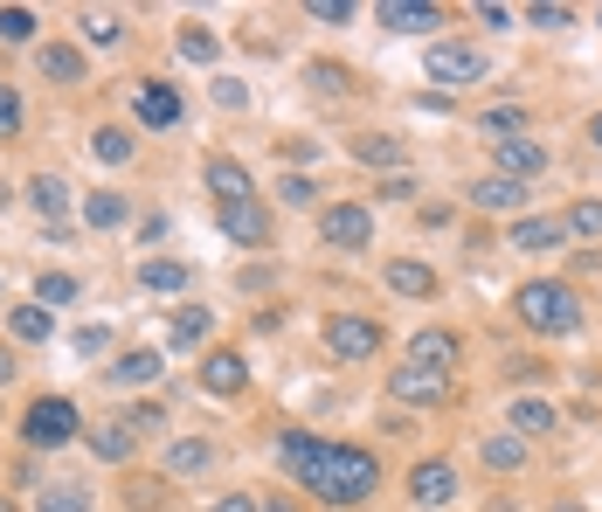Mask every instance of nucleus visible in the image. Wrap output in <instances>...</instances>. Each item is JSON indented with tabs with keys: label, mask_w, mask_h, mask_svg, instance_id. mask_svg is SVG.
<instances>
[{
	"label": "nucleus",
	"mask_w": 602,
	"mask_h": 512,
	"mask_svg": "<svg viewBox=\"0 0 602 512\" xmlns=\"http://www.w3.org/2000/svg\"><path fill=\"white\" fill-rule=\"evenodd\" d=\"M277 464H285L305 491H318L326 505H361V499H374V485H381V464H374L367 450L318 444V436H305V429L277 436Z\"/></svg>",
	"instance_id": "obj_1"
},
{
	"label": "nucleus",
	"mask_w": 602,
	"mask_h": 512,
	"mask_svg": "<svg viewBox=\"0 0 602 512\" xmlns=\"http://www.w3.org/2000/svg\"><path fill=\"white\" fill-rule=\"evenodd\" d=\"M513 305H519L526 326H534V333H548V339H561V333H575V326H581V298L568 291V284H554V277L519 284V291H513Z\"/></svg>",
	"instance_id": "obj_2"
},
{
	"label": "nucleus",
	"mask_w": 602,
	"mask_h": 512,
	"mask_svg": "<svg viewBox=\"0 0 602 512\" xmlns=\"http://www.w3.org/2000/svg\"><path fill=\"white\" fill-rule=\"evenodd\" d=\"M77 429L84 423H77V402H70V395H42V402L28 409V423H22V436H28L35 450H63Z\"/></svg>",
	"instance_id": "obj_3"
},
{
	"label": "nucleus",
	"mask_w": 602,
	"mask_h": 512,
	"mask_svg": "<svg viewBox=\"0 0 602 512\" xmlns=\"http://www.w3.org/2000/svg\"><path fill=\"white\" fill-rule=\"evenodd\" d=\"M326 347L340 360H374L381 353V326H374V319H353V312H333L326 319Z\"/></svg>",
	"instance_id": "obj_4"
},
{
	"label": "nucleus",
	"mask_w": 602,
	"mask_h": 512,
	"mask_svg": "<svg viewBox=\"0 0 602 512\" xmlns=\"http://www.w3.org/2000/svg\"><path fill=\"white\" fill-rule=\"evenodd\" d=\"M443 388H450V374L443 367H423V360H402V367L388 374L394 402H443Z\"/></svg>",
	"instance_id": "obj_5"
},
{
	"label": "nucleus",
	"mask_w": 602,
	"mask_h": 512,
	"mask_svg": "<svg viewBox=\"0 0 602 512\" xmlns=\"http://www.w3.org/2000/svg\"><path fill=\"white\" fill-rule=\"evenodd\" d=\"M215 222H222V236H229V242H242V250L271 242V215H263V201H229V208H215Z\"/></svg>",
	"instance_id": "obj_6"
},
{
	"label": "nucleus",
	"mask_w": 602,
	"mask_h": 512,
	"mask_svg": "<svg viewBox=\"0 0 602 512\" xmlns=\"http://www.w3.org/2000/svg\"><path fill=\"white\" fill-rule=\"evenodd\" d=\"M318 236H326L333 250H367V242H374V215H367V208H326Z\"/></svg>",
	"instance_id": "obj_7"
},
{
	"label": "nucleus",
	"mask_w": 602,
	"mask_h": 512,
	"mask_svg": "<svg viewBox=\"0 0 602 512\" xmlns=\"http://www.w3.org/2000/svg\"><path fill=\"white\" fill-rule=\"evenodd\" d=\"M429 77H437V84H478L485 77V55L464 49V42H437V49H429Z\"/></svg>",
	"instance_id": "obj_8"
},
{
	"label": "nucleus",
	"mask_w": 602,
	"mask_h": 512,
	"mask_svg": "<svg viewBox=\"0 0 602 512\" xmlns=\"http://www.w3.org/2000/svg\"><path fill=\"white\" fill-rule=\"evenodd\" d=\"M492 160L505 166V180H534V174H548V146H540V139H492Z\"/></svg>",
	"instance_id": "obj_9"
},
{
	"label": "nucleus",
	"mask_w": 602,
	"mask_h": 512,
	"mask_svg": "<svg viewBox=\"0 0 602 512\" xmlns=\"http://www.w3.org/2000/svg\"><path fill=\"white\" fill-rule=\"evenodd\" d=\"M409 491H416V505H450V499H457V471H450L443 458L416 464V471H409Z\"/></svg>",
	"instance_id": "obj_10"
},
{
	"label": "nucleus",
	"mask_w": 602,
	"mask_h": 512,
	"mask_svg": "<svg viewBox=\"0 0 602 512\" xmlns=\"http://www.w3.org/2000/svg\"><path fill=\"white\" fill-rule=\"evenodd\" d=\"M160 367H166V360L153 347H131L125 360H111V367H104V382L111 388H146V382H160Z\"/></svg>",
	"instance_id": "obj_11"
},
{
	"label": "nucleus",
	"mask_w": 602,
	"mask_h": 512,
	"mask_svg": "<svg viewBox=\"0 0 602 512\" xmlns=\"http://www.w3.org/2000/svg\"><path fill=\"white\" fill-rule=\"evenodd\" d=\"M139 125H153V132H166V125H180V90L174 84H139Z\"/></svg>",
	"instance_id": "obj_12"
},
{
	"label": "nucleus",
	"mask_w": 602,
	"mask_h": 512,
	"mask_svg": "<svg viewBox=\"0 0 602 512\" xmlns=\"http://www.w3.org/2000/svg\"><path fill=\"white\" fill-rule=\"evenodd\" d=\"M209 195H215V208H229V201H256L250 166H236V160H209Z\"/></svg>",
	"instance_id": "obj_13"
},
{
	"label": "nucleus",
	"mask_w": 602,
	"mask_h": 512,
	"mask_svg": "<svg viewBox=\"0 0 602 512\" xmlns=\"http://www.w3.org/2000/svg\"><path fill=\"white\" fill-rule=\"evenodd\" d=\"M381 28L423 35V28H443V14H437V8H423V0H381Z\"/></svg>",
	"instance_id": "obj_14"
},
{
	"label": "nucleus",
	"mask_w": 602,
	"mask_h": 512,
	"mask_svg": "<svg viewBox=\"0 0 602 512\" xmlns=\"http://www.w3.org/2000/svg\"><path fill=\"white\" fill-rule=\"evenodd\" d=\"M90 450H98V464H125L131 450H139V429L131 423H98L90 429Z\"/></svg>",
	"instance_id": "obj_15"
},
{
	"label": "nucleus",
	"mask_w": 602,
	"mask_h": 512,
	"mask_svg": "<svg viewBox=\"0 0 602 512\" xmlns=\"http://www.w3.org/2000/svg\"><path fill=\"white\" fill-rule=\"evenodd\" d=\"M472 208H499V215H513V208H526V180H505V174L478 180L472 187Z\"/></svg>",
	"instance_id": "obj_16"
},
{
	"label": "nucleus",
	"mask_w": 602,
	"mask_h": 512,
	"mask_svg": "<svg viewBox=\"0 0 602 512\" xmlns=\"http://www.w3.org/2000/svg\"><path fill=\"white\" fill-rule=\"evenodd\" d=\"M242 382H250V374H242L236 353H209V360H201V388H209V395H242Z\"/></svg>",
	"instance_id": "obj_17"
},
{
	"label": "nucleus",
	"mask_w": 602,
	"mask_h": 512,
	"mask_svg": "<svg viewBox=\"0 0 602 512\" xmlns=\"http://www.w3.org/2000/svg\"><path fill=\"white\" fill-rule=\"evenodd\" d=\"M209 464H215V444H201V436H187V444L166 450V471H174V478H201Z\"/></svg>",
	"instance_id": "obj_18"
},
{
	"label": "nucleus",
	"mask_w": 602,
	"mask_h": 512,
	"mask_svg": "<svg viewBox=\"0 0 602 512\" xmlns=\"http://www.w3.org/2000/svg\"><path fill=\"white\" fill-rule=\"evenodd\" d=\"M388 291H402V298H437V271H423V263H388Z\"/></svg>",
	"instance_id": "obj_19"
},
{
	"label": "nucleus",
	"mask_w": 602,
	"mask_h": 512,
	"mask_svg": "<svg viewBox=\"0 0 602 512\" xmlns=\"http://www.w3.org/2000/svg\"><path fill=\"white\" fill-rule=\"evenodd\" d=\"M561 222H540V215H519L513 222V250H561Z\"/></svg>",
	"instance_id": "obj_20"
},
{
	"label": "nucleus",
	"mask_w": 602,
	"mask_h": 512,
	"mask_svg": "<svg viewBox=\"0 0 602 512\" xmlns=\"http://www.w3.org/2000/svg\"><path fill=\"white\" fill-rule=\"evenodd\" d=\"M187 277H195V271L174 263V257H146V263H139V284H146V291H187Z\"/></svg>",
	"instance_id": "obj_21"
},
{
	"label": "nucleus",
	"mask_w": 602,
	"mask_h": 512,
	"mask_svg": "<svg viewBox=\"0 0 602 512\" xmlns=\"http://www.w3.org/2000/svg\"><path fill=\"white\" fill-rule=\"evenodd\" d=\"M35 70H42V77H55V84H77V77H84V55L70 49V42H49L42 55H35Z\"/></svg>",
	"instance_id": "obj_22"
},
{
	"label": "nucleus",
	"mask_w": 602,
	"mask_h": 512,
	"mask_svg": "<svg viewBox=\"0 0 602 512\" xmlns=\"http://www.w3.org/2000/svg\"><path fill=\"white\" fill-rule=\"evenodd\" d=\"M28 201H35V215H42V222H63V215H70V187L55 180V174L35 180V187H28Z\"/></svg>",
	"instance_id": "obj_23"
},
{
	"label": "nucleus",
	"mask_w": 602,
	"mask_h": 512,
	"mask_svg": "<svg viewBox=\"0 0 602 512\" xmlns=\"http://www.w3.org/2000/svg\"><path fill=\"white\" fill-rule=\"evenodd\" d=\"M561 423L554 402H513V436H548Z\"/></svg>",
	"instance_id": "obj_24"
},
{
	"label": "nucleus",
	"mask_w": 602,
	"mask_h": 512,
	"mask_svg": "<svg viewBox=\"0 0 602 512\" xmlns=\"http://www.w3.org/2000/svg\"><path fill=\"white\" fill-rule=\"evenodd\" d=\"M409 360H423V367H450V360H457V339H450V333H416V339H409Z\"/></svg>",
	"instance_id": "obj_25"
},
{
	"label": "nucleus",
	"mask_w": 602,
	"mask_h": 512,
	"mask_svg": "<svg viewBox=\"0 0 602 512\" xmlns=\"http://www.w3.org/2000/svg\"><path fill=\"white\" fill-rule=\"evenodd\" d=\"M70 298H77V277H70V271H42V277H35V305H42V312L70 305Z\"/></svg>",
	"instance_id": "obj_26"
},
{
	"label": "nucleus",
	"mask_w": 602,
	"mask_h": 512,
	"mask_svg": "<svg viewBox=\"0 0 602 512\" xmlns=\"http://www.w3.org/2000/svg\"><path fill=\"white\" fill-rule=\"evenodd\" d=\"M125 215H131L125 195H90V201H84V222H90V229H118Z\"/></svg>",
	"instance_id": "obj_27"
},
{
	"label": "nucleus",
	"mask_w": 602,
	"mask_h": 512,
	"mask_svg": "<svg viewBox=\"0 0 602 512\" xmlns=\"http://www.w3.org/2000/svg\"><path fill=\"white\" fill-rule=\"evenodd\" d=\"M90 153H98V166H125L131 160V139H125L118 125H98V132H90Z\"/></svg>",
	"instance_id": "obj_28"
},
{
	"label": "nucleus",
	"mask_w": 602,
	"mask_h": 512,
	"mask_svg": "<svg viewBox=\"0 0 602 512\" xmlns=\"http://www.w3.org/2000/svg\"><path fill=\"white\" fill-rule=\"evenodd\" d=\"M209 305H187V312H174V333H166V339H174V347L187 353V347H201V333H209Z\"/></svg>",
	"instance_id": "obj_29"
},
{
	"label": "nucleus",
	"mask_w": 602,
	"mask_h": 512,
	"mask_svg": "<svg viewBox=\"0 0 602 512\" xmlns=\"http://www.w3.org/2000/svg\"><path fill=\"white\" fill-rule=\"evenodd\" d=\"M8 326H14V339H28V347H35V339H49V333H55V312H42V305H14Z\"/></svg>",
	"instance_id": "obj_30"
},
{
	"label": "nucleus",
	"mask_w": 602,
	"mask_h": 512,
	"mask_svg": "<svg viewBox=\"0 0 602 512\" xmlns=\"http://www.w3.org/2000/svg\"><path fill=\"white\" fill-rule=\"evenodd\" d=\"M485 464L492 471H519L526 464V436H485Z\"/></svg>",
	"instance_id": "obj_31"
},
{
	"label": "nucleus",
	"mask_w": 602,
	"mask_h": 512,
	"mask_svg": "<svg viewBox=\"0 0 602 512\" xmlns=\"http://www.w3.org/2000/svg\"><path fill=\"white\" fill-rule=\"evenodd\" d=\"M568 229H575V236H589V242H602V201H575Z\"/></svg>",
	"instance_id": "obj_32"
},
{
	"label": "nucleus",
	"mask_w": 602,
	"mask_h": 512,
	"mask_svg": "<svg viewBox=\"0 0 602 512\" xmlns=\"http://www.w3.org/2000/svg\"><path fill=\"white\" fill-rule=\"evenodd\" d=\"M28 35H35L28 8H0V42H28Z\"/></svg>",
	"instance_id": "obj_33"
},
{
	"label": "nucleus",
	"mask_w": 602,
	"mask_h": 512,
	"mask_svg": "<svg viewBox=\"0 0 602 512\" xmlns=\"http://www.w3.org/2000/svg\"><path fill=\"white\" fill-rule=\"evenodd\" d=\"M180 55H187V63H215V35L209 28H187L180 35Z\"/></svg>",
	"instance_id": "obj_34"
},
{
	"label": "nucleus",
	"mask_w": 602,
	"mask_h": 512,
	"mask_svg": "<svg viewBox=\"0 0 602 512\" xmlns=\"http://www.w3.org/2000/svg\"><path fill=\"white\" fill-rule=\"evenodd\" d=\"M84 35H90V42H98V49H111V42H118V14H84Z\"/></svg>",
	"instance_id": "obj_35"
},
{
	"label": "nucleus",
	"mask_w": 602,
	"mask_h": 512,
	"mask_svg": "<svg viewBox=\"0 0 602 512\" xmlns=\"http://www.w3.org/2000/svg\"><path fill=\"white\" fill-rule=\"evenodd\" d=\"M353 153H361L367 166H394V160H402V146H394V139H361Z\"/></svg>",
	"instance_id": "obj_36"
},
{
	"label": "nucleus",
	"mask_w": 602,
	"mask_h": 512,
	"mask_svg": "<svg viewBox=\"0 0 602 512\" xmlns=\"http://www.w3.org/2000/svg\"><path fill=\"white\" fill-rule=\"evenodd\" d=\"M14 132H22V98L0 84V139H14Z\"/></svg>",
	"instance_id": "obj_37"
},
{
	"label": "nucleus",
	"mask_w": 602,
	"mask_h": 512,
	"mask_svg": "<svg viewBox=\"0 0 602 512\" xmlns=\"http://www.w3.org/2000/svg\"><path fill=\"white\" fill-rule=\"evenodd\" d=\"M42 512H90L84 491H42Z\"/></svg>",
	"instance_id": "obj_38"
},
{
	"label": "nucleus",
	"mask_w": 602,
	"mask_h": 512,
	"mask_svg": "<svg viewBox=\"0 0 602 512\" xmlns=\"http://www.w3.org/2000/svg\"><path fill=\"white\" fill-rule=\"evenodd\" d=\"M540 367H548V360H534V353H513V360H505V382H534Z\"/></svg>",
	"instance_id": "obj_39"
},
{
	"label": "nucleus",
	"mask_w": 602,
	"mask_h": 512,
	"mask_svg": "<svg viewBox=\"0 0 602 512\" xmlns=\"http://www.w3.org/2000/svg\"><path fill=\"white\" fill-rule=\"evenodd\" d=\"M312 22H353V8H347V0H312Z\"/></svg>",
	"instance_id": "obj_40"
},
{
	"label": "nucleus",
	"mask_w": 602,
	"mask_h": 512,
	"mask_svg": "<svg viewBox=\"0 0 602 512\" xmlns=\"http://www.w3.org/2000/svg\"><path fill=\"white\" fill-rule=\"evenodd\" d=\"M526 22H534V28H568V22H575V14H568V8H548V0H540V8H534V14H526Z\"/></svg>",
	"instance_id": "obj_41"
},
{
	"label": "nucleus",
	"mask_w": 602,
	"mask_h": 512,
	"mask_svg": "<svg viewBox=\"0 0 602 512\" xmlns=\"http://www.w3.org/2000/svg\"><path fill=\"white\" fill-rule=\"evenodd\" d=\"M312 84L318 90H347V70L340 63H312Z\"/></svg>",
	"instance_id": "obj_42"
},
{
	"label": "nucleus",
	"mask_w": 602,
	"mask_h": 512,
	"mask_svg": "<svg viewBox=\"0 0 602 512\" xmlns=\"http://www.w3.org/2000/svg\"><path fill=\"white\" fill-rule=\"evenodd\" d=\"M277 195H285L291 208H305V201H312V180H305V174H291V180H277Z\"/></svg>",
	"instance_id": "obj_43"
},
{
	"label": "nucleus",
	"mask_w": 602,
	"mask_h": 512,
	"mask_svg": "<svg viewBox=\"0 0 602 512\" xmlns=\"http://www.w3.org/2000/svg\"><path fill=\"white\" fill-rule=\"evenodd\" d=\"M125 423H131V429H139V436H146V429H160V402H139V409H131V415H125Z\"/></svg>",
	"instance_id": "obj_44"
},
{
	"label": "nucleus",
	"mask_w": 602,
	"mask_h": 512,
	"mask_svg": "<svg viewBox=\"0 0 602 512\" xmlns=\"http://www.w3.org/2000/svg\"><path fill=\"white\" fill-rule=\"evenodd\" d=\"M77 353H104V326H84L77 333Z\"/></svg>",
	"instance_id": "obj_45"
},
{
	"label": "nucleus",
	"mask_w": 602,
	"mask_h": 512,
	"mask_svg": "<svg viewBox=\"0 0 602 512\" xmlns=\"http://www.w3.org/2000/svg\"><path fill=\"white\" fill-rule=\"evenodd\" d=\"M215 512H263L256 499H242V491H236V499H215Z\"/></svg>",
	"instance_id": "obj_46"
},
{
	"label": "nucleus",
	"mask_w": 602,
	"mask_h": 512,
	"mask_svg": "<svg viewBox=\"0 0 602 512\" xmlns=\"http://www.w3.org/2000/svg\"><path fill=\"white\" fill-rule=\"evenodd\" d=\"M14 367H22V360H14L8 347H0V382H14Z\"/></svg>",
	"instance_id": "obj_47"
},
{
	"label": "nucleus",
	"mask_w": 602,
	"mask_h": 512,
	"mask_svg": "<svg viewBox=\"0 0 602 512\" xmlns=\"http://www.w3.org/2000/svg\"><path fill=\"white\" fill-rule=\"evenodd\" d=\"M263 512H298V505H291V499H271V505H263Z\"/></svg>",
	"instance_id": "obj_48"
},
{
	"label": "nucleus",
	"mask_w": 602,
	"mask_h": 512,
	"mask_svg": "<svg viewBox=\"0 0 602 512\" xmlns=\"http://www.w3.org/2000/svg\"><path fill=\"white\" fill-rule=\"evenodd\" d=\"M589 132H595V146H602V111H595V118H589Z\"/></svg>",
	"instance_id": "obj_49"
},
{
	"label": "nucleus",
	"mask_w": 602,
	"mask_h": 512,
	"mask_svg": "<svg viewBox=\"0 0 602 512\" xmlns=\"http://www.w3.org/2000/svg\"><path fill=\"white\" fill-rule=\"evenodd\" d=\"M0 512H14V499H0Z\"/></svg>",
	"instance_id": "obj_50"
},
{
	"label": "nucleus",
	"mask_w": 602,
	"mask_h": 512,
	"mask_svg": "<svg viewBox=\"0 0 602 512\" xmlns=\"http://www.w3.org/2000/svg\"><path fill=\"white\" fill-rule=\"evenodd\" d=\"M554 512H581V505H554Z\"/></svg>",
	"instance_id": "obj_51"
}]
</instances>
